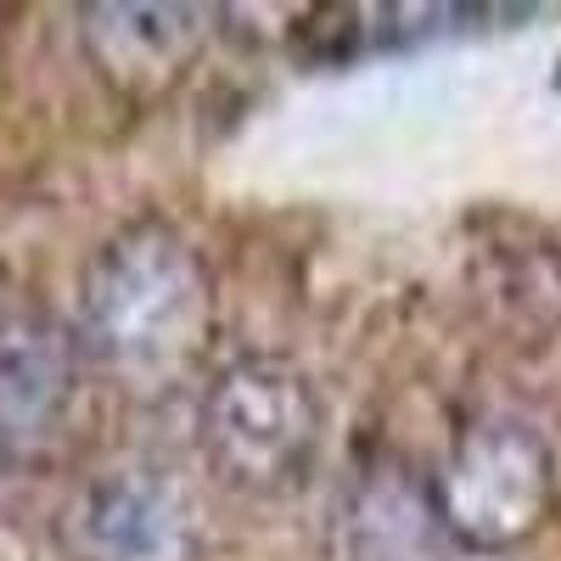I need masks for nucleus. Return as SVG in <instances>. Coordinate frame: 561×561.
<instances>
[{
	"mask_svg": "<svg viewBox=\"0 0 561 561\" xmlns=\"http://www.w3.org/2000/svg\"><path fill=\"white\" fill-rule=\"evenodd\" d=\"M433 500L455 550H517L556 505V449L517 415H478L455 433L433 478Z\"/></svg>",
	"mask_w": 561,
	"mask_h": 561,
	"instance_id": "obj_3",
	"label": "nucleus"
},
{
	"mask_svg": "<svg viewBox=\"0 0 561 561\" xmlns=\"http://www.w3.org/2000/svg\"><path fill=\"white\" fill-rule=\"evenodd\" d=\"M79 354V337L51 314H0V455H34L62 433Z\"/></svg>",
	"mask_w": 561,
	"mask_h": 561,
	"instance_id": "obj_6",
	"label": "nucleus"
},
{
	"mask_svg": "<svg viewBox=\"0 0 561 561\" xmlns=\"http://www.w3.org/2000/svg\"><path fill=\"white\" fill-rule=\"evenodd\" d=\"M214 7H163V0H140V7H84L79 12V39L84 57L118 96L129 102H152L197 62L208 45Z\"/></svg>",
	"mask_w": 561,
	"mask_h": 561,
	"instance_id": "obj_5",
	"label": "nucleus"
},
{
	"mask_svg": "<svg viewBox=\"0 0 561 561\" xmlns=\"http://www.w3.org/2000/svg\"><path fill=\"white\" fill-rule=\"evenodd\" d=\"M57 534L73 561H197L203 550L192 489L158 466H113L79 483Z\"/></svg>",
	"mask_w": 561,
	"mask_h": 561,
	"instance_id": "obj_4",
	"label": "nucleus"
},
{
	"mask_svg": "<svg viewBox=\"0 0 561 561\" xmlns=\"http://www.w3.org/2000/svg\"><path fill=\"white\" fill-rule=\"evenodd\" d=\"M214 337V275L180 225L129 219L79 280V348L135 393H169Z\"/></svg>",
	"mask_w": 561,
	"mask_h": 561,
	"instance_id": "obj_1",
	"label": "nucleus"
},
{
	"mask_svg": "<svg viewBox=\"0 0 561 561\" xmlns=\"http://www.w3.org/2000/svg\"><path fill=\"white\" fill-rule=\"evenodd\" d=\"M325 438V404L309 370L280 354L225 359L197 404L208 472L253 500H287L309 483Z\"/></svg>",
	"mask_w": 561,
	"mask_h": 561,
	"instance_id": "obj_2",
	"label": "nucleus"
},
{
	"mask_svg": "<svg viewBox=\"0 0 561 561\" xmlns=\"http://www.w3.org/2000/svg\"><path fill=\"white\" fill-rule=\"evenodd\" d=\"M455 539L444 534L433 478H415L399 460H377L354 478L337 511L343 561H449Z\"/></svg>",
	"mask_w": 561,
	"mask_h": 561,
	"instance_id": "obj_7",
	"label": "nucleus"
}]
</instances>
